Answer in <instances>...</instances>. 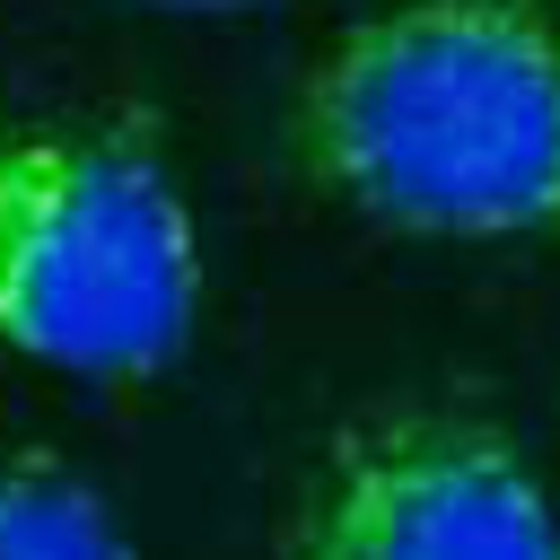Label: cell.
<instances>
[{
    "label": "cell",
    "instance_id": "obj_2",
    "mask_svg": "<svg viewBox=\"0 0 560 560\" xmlns=\"http://www.w3.org/2000/svg\"><path fill=\"white\" fill-rule=\"evenodd\" d=\"M192 315L201 236L149 122H0V350L88 385H140L184 359Z\"/></svg>",
    "mask_w": 560,
    "mask_h": 560
},
{
    "label": "cell",
    "instance_id": "obj_4",
    "mask_svg": "<svg viewBox=\"0 0 560 560\" xmlns=\"http://www.w3.org/2000/svg\"><path fill=\"white\" fill-rule=\"evenodd\" d=\"M0 560H140V551L88 472L52 455H0Z\"/></svg>",
    "mask_w": 560,
    "mask_h": 560
},
{
    "label": "cell",
    "instance_id": "obj_3",
    "mask_svg": "<svg viewBox=\"0 0 560 560\" xmlns=\"http://www.w3.org/2000/svg\"><path fill=\"white\" fill-rule=\"evenodd\" d=\"M280 560H560V508L490 411L385 402L315 446Z\"/></svg>",
    "mask_w": 560,
    "mask_h": 560
},
{
    "label": "cell",
    "instance_id": "obj_5",
    "mask_svg": "<svg viewBox=\"0 0 560 560\" xmlns=\"http://www.w3.org/2000/svg\"><path fill=\"white\" fill-rule=\"evenodd\" d=\"M149 9H271V0H149Z\"/></svg>",
    "mask_w": 560,
    "mask_h": 560
},
{
    "label": "cell",
    "instance_id": "obj_1",
    "mask_svg": "<svg viewBox=\"0 0 560 560\" xmlns=\"http://www.w3.org/2000/svg\"><path fill=\"white\" fill-rule=\"evenodd\" d=\"M298 166L376 228L508 245L560 228V18L542 0H402L298 88Z\"/></svg>",
    "mask_w": 560,
    "mask_h": 560
}]
</instances>
